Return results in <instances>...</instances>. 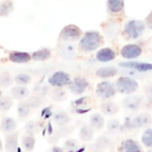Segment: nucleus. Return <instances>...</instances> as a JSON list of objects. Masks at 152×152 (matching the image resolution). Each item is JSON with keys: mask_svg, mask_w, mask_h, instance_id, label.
<instances>
[{"mask_svg": "<svg viewBox=\"0 0 152 152\" xmlns=\"http://www.w3.org/2000/svg\"><path fill=\"white\" fill-rule=\"evenodd\" d=\"M116 57V52L114 49L112 48H100L96 53H95V59L100 63H108V62H112L114 61Z\"/></svg>", "mask_w": 152, "mask_h": 152, "instance_id": "nucleus-9", "label": "nucleus"}, {"mask_svg": "<svg viewBox=\"0 0 152 152\" xmlns=\"http://www.w3.org/2000/svg\"><path fill=\"white\" fill-rule=\"evenodd\" d=\"M18 139H19V134L18 132H11L7 133L6 138H5V150L6 152H15L18 148Z\"/></svg>", "mask_w": 152, "mask_h": 152, "instance_id": "nucleus-17", "label": "nucleus"}, {"mask_svg": "<svg viewBox=\"0 0 152 152\" xmlns=\"http://www.w3.org/2000/svg\"><path fill=\"white\" fill-rule=\"evenodd\" d=\"M141 53H142V48H141V45H139L137 43L126 44L120 50L121 57L124 59H126V61H134L138 57H140Z\"/></svg>", "mask_w": 152, "mask_h": 152, "instance_id": "nucleus-7", "label": "nucleus"}, {"mask_svg": "<svg viewBox=\"0 0 152 152\" xmlns=\"http://www.w3.org/2000/svg\"><path fill=\"white\" fill-rule=\"evenodd\" d=\"M64 151H65V150H64L63 146H57V145H55V146H52V147L50 148L49 152H64Z\"/></svg>", "mask_w": 152, "mask_h": 152, "instance_id": "nucleus-42", "label": "nucleus"}, {"mask_svg": "<svg viewBox=\"0 0 152 152\" xmlns=\"http://www.w3.org/2000/svg\"><path fill=\"white\" fill-rule=\"evenodd\" d=\"M76 52V48L75 45H72V43H64V45L61 46V53L64 58H74Z\"/></svg>", "mask_w": 152, "mask_h": 152, "instance_id": "nucleus-30", "label": "nucleus"}, {"mask_svg": "<svg viewBox=\"0 0 152 152\" xmlns=\"http://www.w3.org/2000/svg\"><path fill=\"white\" fill-rule=\"evenodd\" d=\"M8 59L12 63L25 64V63H28L32 58H31V53H28V52H25V51H11L8 53Z\"/></svg>", "mask_w": 152, "mask_h": 152, "instance_id": "nucleus-15", "label": "nucleus"}, {"mask_svg": "<svg viewBox=\"0 0 152 152\" xmlns=\"http://www.w3.org/2000/svg\"><path fill=\"white\" fill-rule=\"evenodd\" d=\"M31 81H32L31 76L26 72H20L14 76V82L19 86H27L28 83H31Z\"/></svg>", "mask_w": 152, "mask_h": 152, "instance_id": "nucleus-34", "label": "nucleus"}, {"mask_svg": "<svg viewBox=\"0 0 152 152\" xmlns=\"http://www.w3.org/2000/svg\"><path fill=\"white\" fill-rule=\"evenodd\" d=\"M141 142L145 147L152 148V127H147L141 134Z\"/></svg>", "mask_w": 152, "mask_h": 152, "instance_id": "nucleus-33", "label": "nucleus"}, {"mask_svg": "<svg viewBox=\"0 0 152 152\" xmlns=\"http://www.w3.org/2000/svg\"><path fill=\"white\" fill-rule=\"evenodd\" d=\"M133 122V129H139L144 127H148L152 124V116L147 112H142L140 114H137L132 118Z\"/></svg>", "mask_w": 152, "mask_h": 152, "instance_id": "nucleus-11", "label": "nucleus"}, {"mask_svg": "<svg viewBox=\"0 0 152 152\" xmlns=\"http://www.w3.org/2000/svg\"><path fill=\"white\" fill-rule=\"evenodd\" d=\"M2 150H4V145H2V140L0 139V152H1Z\"/></svg>", "mask_w": 152, "mask_h": 152, "instance_id": "nucleus-44", "label": "nucleus"}, {"mask_svg": "<svg viewBox=\"0 0 152 152\" xmlns=\"http://www.w3.org/2000/svg\"><path fill=\"white\" fill-rule=\"evenodd\" d=\"M31 109H32V108H31V106L28 104V102H27V101H20V102L18 103V106H17L18 116H19L20 119L26 118V116L30 114Z\"/></svg>", "mask_w": 152, "mask_h": 152, "instance_id": "nucleus-31", "label": "nucleus"}, {"mask_svg": "<svg viewBox=\"0 0 152 152\" xmlns=\"http://www.w3.org/2000/svg\"><path fill=\"white\" fill-rule=\"evenodd\" d=\"M100 109H101L102 114H104L107 116H112V115H114V114H116L119 112V106L115 102L106 100L100 104Z\"/></svg>", "mask_w": 152, "mask_h": 152, "instance_id": "nucleus-19", "label": "nucleus"}, {"mask_svg": "<svg viewBox=\"0 0 152 152\" xmlns=\"http://www.w3.org/2000/svg\"><path fill=\"white\" fill-rule=\"evenodd\" d=\"M11 95L14 100H18V101H23L25 100L26 97H28L30 95V90L26 88V86H15V87H12L11 89Z\"/></svg>", "mask_w": 152, "mask_h": 152, "instance_id": "nucleus-18", "label": "nucleus"}, {"mask_svg": "<svg viewBox=\"0 0 152 152\" xmlns=\"http://www.w3.org/2000/svg\"><path fill=\"white\" fill-rule=\"evenodd\" d=\"M114 83L116 87V91L120 94H126V95L135 93L139 88V83L134 77L125 76V75L118 77Z\"/></svg>", "mask_w": 152, "mask_h": 152, "instance_id": "nucleus-3", "label": "nucleus"}, {"mask_svg": "<svg viewBox=\"0 0 152 152\" xmlns=\"http://www.w3.org/2000/svg\"><path fill=\"white\" fill-rule=\"evenodd\" d=\"M122 106L129 112H135L141 107V97L138 95L128 94L122 99Z\"/></svg>", "mask_w": 152, "mask_h": 152, "instance_id": "nucleus-12", "label": "nucleus"}, {"mask_svg": "<svg viewBox=\"0 0 152 152\" xmlns=\"http://www.w3.org/2000/svg\"><path fill=\"white\" fill-rule=\"evenodd\" d=\"M13 104V97L10 96H1L0 97V110L7 112Z\"/></svg>", "mask_w": 152, "mask_h": 152, "instance_id": "nucleus-36", "label": "nucleus"}, {"mask_svg": "<svg viewBox=\"0 0 152 152\" xmlns=\"http://www.w3.org/2000/svg\"><path fill=\"white\" fill-rule=\"evenodd\" d=\"M95 93L99 99L106 101V100H110L112 97H114L118 91H116V87H115L114 82L103 80L100 83H97V86L95 88Z\"/></svg>", "mask_w": 152, "mask_h": 152, "instance_id": "nucleus-5", "label": "nucleus"}, {"mask_svg": "<svg viewBox=\"0 0 152 152\" xmlns=\"http://www.w3.org/2000/svg\"><path fill=\"white\" fill-rule=\"evenodd\" d=\"M63 147L68 152H72L78 147V141L76 139H66L63 144Z\"/></svg>", "mask_w": 152, "mask_h": 152, "instance_id": "nucleus-39", "label": "nucleus"}, {"mask_svg": "<svg viewBox=\"0 0 152 152\" xmlns=\"http://www.w3.org/2000/svg\"><path fill=\"white\" fill-rule=\"evenodd\" d=\"M146 95H147L150 99H152V83L146 88Z\"/></svg>", "mask_w": 152, "mask_h": 152, "instance_id": "nucleus-43", "label": "nucleus"}, {"mask_svg": "<svg viewBox=\"0 0 152 152\" xmlns=\"http://www.w3.org/2000/svg\"><path fill=\"white\" fill-rule=\"evenodd\" d=\"M52 99L57 102H61V101H64L66 99V91L63 89V88H55L52 90Z\"/></svg>", "mask_w": 152, "mask_h": 152, "instance_id": "nucleus-37", "label": "nucleus"}, {"mask_svg": "<svg viewBox=\"0 0 152 152\" xmlns=\"http://www.w3.org/2000/svg\"><path fill=\"white\" fill-rule=\"evenodd\" d=\"M112 144H113L112 139H110L108 135H104V134L99 135V137L95 139V142H94V145H95L99 150H101V151L108 150V148L112 146Z\"/></svg>", "mask_w": 152, "mask_h": 152, "instance_id": "nucleus-26", "label": "nucleus"}, {"mask_svg": "<svg viewBox=\"0 0 152 152\" xmlns=\"http://www.w3.org/2000/svg\"><path fill=\"white\" fill-rule=\"evenodd\" d=\"M87 101H88L87 96H81V97H78V99H76L75 101L71 102V104L75 108V112L77 114H84V113H87V112H89L91 109L90 107H86L87 106Z\"/></svg>", "mask_w": 152, "mask_h": 152, "instance_id": "nucleus-20", "label": "nucleus"}, {"mask_svg": "<svg viewBox=\"0 0 152 152\" xmlns=\"http://www.w3.org/2000/svg\"><path fill=\"white\" fill-rule=\"evenodd\" d=\"M25 131H26V133L36 134V133L39 131V125H38V122L34 121V120H31V121L26 122V125H25Z\"/></svg>", "mask_w": 152, "mask_h": 152, "instance_id": "nucleus-38", "label": "nucleus"}, {"mask_svg": "<svg viewBox=\"0 0 152 152\" xmlns=\"http://www.w3.org/2000/svg\"><path fill=\"white\" fill-rule=\"evenodd\" d=\"M69 90L74 94V95H81V94H83L87 89H88V87H89V82H88V80L86 78V77H83V76H76V77H74L71 81H70V83H69Z\"/></svg>", "mask_w": 152, "mask_h": 152, "instance_id": "nucleus-8", "label": "nucleus"}, {"mask_svg": "<svg viewBox=\"0 0 152 152\" xmlns=\"http://www.w3.org/2000/svg\"><path fill=\"white\" fill-rule=\"evenodd\" d=\"M14 11V4L12 0L0 1V17H8Z\"/></svg>", "mask_w": 152, "mask_h": 152, "instance_id": "nucleus-29", "label": "nucleus"}, {"mask_svg": "<svg viewBox=\"0 0 152 152\" xmlns=\"http://www.w3.org/2000/svg\"><path fill=\"white\" fill-rule=\"evenodd\" d=\"M52 120H53V122H55L57 126L63 127V126H66V125L70 122V116H69V114H68L66 112H64V110H58V112L53 113Z\"/></svg>", "mask_w": 152, "mask_h": 152, "instance_id": "nucleus-21", "label": "nucleus"}, {"mask_svg": "<svg viewBox=\"0 0 152 152\" xmlns=\"http://www.w3.org/2000/svg\"><path fill=\"white\" fill-rule=\"evenodd\" d=\"M119 66L121 68H132L138 70L139 72H148L152 71V63H146V62H137L134 61H125V62H120Z\"/></svg>", "mask_w": 152, "mask_h": 152, "instance_id": "nucleus-10", "label": "nucleus"}, {"mask_svg": "<svg viewBox=\"0 0 152 152\" xmlns=\"http://www.w3.org/2000/svg\"><path fill=\"white\" fill-rule=\"evenodd\" d=\"M95 74L99 78L107 80L110 77H114L119 74V69L114 65H106V66H100L95 70Z\"/></svg>", "mask_w": 152, "mask_h": 152, "instance_id": "nucleus-14", "label": "nucleus"}, {"mask_svg": "<svg viewBox=\"0 0 152 152\" xmlns=\"http://www.w3.org/2000/svg\"><path fill=\"white\" fill-rule=\"evenodd\" d=\"M0 97H1V90H0Z\"/></svg>", "mask_w": 152, "mask_h": 152, "instance_id": "nucleus-45", "label": "nucleus"}, {"mask_svg": "<svg viewBox=\"0 0 152 152\" xmlns=\"http://www.w3.org/2000/svg\"><path fill=\"white\" fill-rule=\"evenodd\" d=\"M0 127H1V131L5 132V133H11V132H14L15 128H17V122L11 116H5L2 120H1V124H0Z\"/></svg>", "mask_w": 152, "mask_h": 152, "instance_id": "nucleus-25", "label": "nucleus"}, {"mask_svg": "<svg viewBox=\"0 0 152 152\" xmlns=\"http://www.w3.org/2000/svg\"><path fill=\"white\" fill-rule=\"evenodd\" d=\"M110 25H112V26H109V24L107 23V24L104 25V28H103V30H104V33H106L109 38H114V37L118 36L120 26H119L118 23H114V21H110Z\"/></svg>", "mask_w": 152, "mask_h": 152, "instance_id": "nucleus-32", "label": "nucleus"}, {"mask_svg": "<svg viewBox=\"0 0 152 152\" xmlns=\"http://www.w3.org/2000/svg\"><path fill=\"white\" fill-rule=\"evenodd\" d=\"M82 34H83V32L77 25L68 24L59 32V40L62 43H75V42L80 40Z\"/></svg>", "mask_w": 152, "mask_h": 152, "instance_id": "nucleus-4", "label": "nucleus"}, {"mask_svg": "<svg viewBox=\"0 0 152 152\" xmlns=\"http://www.w3.org/2000/svg\"><path fill=\"white\" fill-rule=\"evenodd\" d=\"M50 57H51V51L48 48H42L31 53V58L36 62H44V61H48Z\"/></svg>", "mask_w": 152, "mask_h": 152, "instance_id": "nucleus-23", "label": "nucleus"}, {"mask_svg": "<svg viewBox=\"0 0 152 152\" xmlns=\"http://www.w3.org/2000/svg\"><path fill=\"white\" fill-rule=\"evenodd\" d=\"M103 43V36L97 30H88L83 32L78 40V50L84 53H90L97 51Z\"/></svg>", "mask_w": 152, "mask_h": 152, "instance_id": "nucleus-1", "label": "nucleus"}, {"mask_svg": "<svg viewBox=\"0 0 152 152\" xmlns=\"http://www.w3.org/2000/svg\"><path fill=\"white\" fill-rule=\"evenodd\" d=\"M145 30H146V25L144 20L129 19L124 24L121 33L127 40H137L144 34Z\"/></svg>", "mask_w": 152, "mask_h": 152, "instance_id": "nucleus-2", "label": "nucleus"}, {"mask_svg": "<svg viewBox=\"0 0 152 152\" xmlns=\"http://www.w3.org/2000/svg\"><path fill=\"white\" fill-rule=\"evenodd\" d=\"M70 81H71L70 75L63 70L52 72L48 78V83L53 88H64V87L69 86Z\"/></svg>", "mask_w": 152, "mask_h": 152, "instance_id": "nucleus-6", "label": "nucleus"}, {"mask_svg": "<svg viewBox=\"0 0 152 152\" xmlns=\"http://www.w3.org/2000/svg\"><path fill=\"white\" fill-rule=\"evenodd\" d=\"M78 135H80V139L84 142H89L91 141L93 137H94V128L90 126V125H82L80 131H78Z\"/></svg>", "mask_w": 152, "mask_h": 152, "instance_id": "nucleus-22", "label": "nucleus"}, {"mask_svg": "<svg viewBox=\"0 0 152 152\" xmlns=\"http://www.w3.org/2000/svg\"><path fill=\"white\" fill-rule=\"evenodd\" d=\"M14 82V77H12L8 72H2L0 75V86L4 88H8L13 84Z\"/></svg>", "mask_w": 152, "mask_h": 152, "instance_id": "nucleus-35", "label": "nucleus"}, {"mask_svg": "<svg viewBox=\"0 0 152 152\" xmlns=\"http://www.w3.org/2000/svg\"><path fill=\"white\" fill-rule=\"evenodd\" d=\"M27 102H28V104L31 106V108H37V107L40 104V100H39L38 97H31V99L27 100Z\"/></svg>", "mask_w": 152, "mask_h": 152, "instance_id": "nucleus-40", "label": "nucleus"}, {"mask_svg": "<svg viewBox=\"0 0 152 152\" xmlns=\"http://www.w3.org/2000/svg\"><path fill=\"white\" fill-rule=\"evenodd\" d=\"M107 132L109 134H120L122 133V124L118 119H110L107 122Z\"/></svg>", "mask_w": 152, "mask_h": 152, "instance_id": "nucleus-27", "label": "nucleus"}, {"mask_svg": "<svg viewBox=\"0 0 152 152\" xmlns=\"http://www.w3.org/2000/svg\"><path fill=\"white\" fill-rule=\"evenodd\" d=\"M119 152H142V147L137 140L126 139L121 141L119 146Z\"/></svg>", "mask_w": 152, "mask_h": 152, "instance_id": "nucleus-13", "label": "nucleus"}, {"mask_svg": "<svg viewBox=\"0 0 152 152\" xmlns=\"http://www.w3.org/2000/svg\"><path fill=\"white\" fill-rule=\"evenodd\" d=\"M106 8L109 14H113V15L120 14L125 10V0H107Z\"/></svg>", "mask_w": 152, "mask_h": 152, "instance_id": "nucleus-16", "label": "nucleus"}, {"mask_svg": "<svg viewBox=\"0 0 152 152\" xmlns=\"http://www.w3.org/2000/svg\"><path fill=\"white\" fill-rule=\"evenodd\" d=\"M144 23H145V25H146V28L152 30V11L146 15V18H145Z\"/></svg>", "mask_w": 152, "mask_h": 152, "instance_id": "nucleus-41", "label": "nucleus"}, {"mask_svg": "<svg viewBox=\"0 0 152 152\" xmlns=\"http://www.w3.org/2000/svg\"><path fill=\"white\" fill-rule=\"evenodd\" d=\"M21 145H23V147H24L25 151L31 152V151L34 148V145H36L34 134L26 133L25 135H23V138H21Z\"/></svg>", "mask_w": 152, "mask_h": 152, "instance_id": "nucleus-28", "label": "nucleus"}, {"mask_svg": "<svg viewBox=\"0 0 152 152\" xmlns=\"http://www.w3.org/2000/svg\"><path fill=\"white\" fill-rule=\"evenodd\" d=\"M104 118L101 113H91L89 116V125L94 129H101L104 126Z\"/></svg>", "mask_w": 152, "mask_h": 152, "instance_id": "nucleus-24", "label": "nucleus"}]
</instances>
